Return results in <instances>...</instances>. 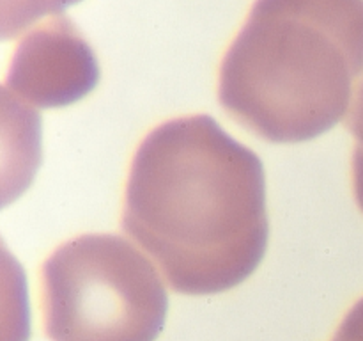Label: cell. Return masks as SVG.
<instances>
[{"instance_id":"1","label":"cell","mask_w":363,"mask_h":341,"mask_svg":"<svg viewBox=\"0 0 363 341\" xmlns=\"http://www.w3.org/2000/svg\"><path fill=\"white\" fill-rule=\"evenodd\" d=\"M123 229L177 293L233 290L268 247L264 167L209 116L167 121L135 153Z\"/></svg>"},{"instance_id":"2","label":"cell","mask_w":363,"mask_h":341,"mask_svg":"<svg viewBox=\"0 0 363 341\" xmlns=\"http://www.w3.org/2000/svg\"><path fill=\"white\" fill-rule=\"evenodd\" d=\"M363 67V0H255L222 60L218 99L275 144L307 142L344 117Z\"/></svg>"},{"instance_id":"3","label":"cell","mask_w":363,"mask_h":341,"mask_svg":"<svg viewBox=\"0 0 363 341\" xmlns=\"http://www.w3.org/2000/svg\"><path fill=\"white\" fill-rule=\"evenodd\" d=\"M52 341H156L169 297L155 265L117 234H82L43 265Z\"/></svg>"},{"instance_id":"4","label":"cell","mask_w":363,"mask_h":341,"mask_svg":"<svg viewBox=\"0 0 363 341\" xmlns=\"http://www.w3.org/2000/svg\"><path fill=\"white\" fill-rule=\"evenodd\" d=\"M94 52L64 14L50 16L25 32L11 59L4 94L28 107H66L96 87Z\"/></svg>"},{"instance_id":"5","label":"cell","mask_w":363,"mask_h":341,"mask_svg":"<svg viewBox=\"0 0 363 341\" xmlns=\"http://www.w3.org/2000/svg\"><path fill=\"white\" fill-rule=\"evenodd\" d=\"M80 0H0V34L4 41L25 34L28 28Z\"/></svg>"},{"instance_id":"6","label":"cell","mask_w":363,"mask_h":341,"mask_svg":"<svg viewBox=\"0 0 363 341\" xmlns=\"http://www.w3.org/2000/svg\"><path fill=\"white\" fill-rule=\"evenodd\" d=\"M333 341H354V340H351V337H344V336H339V334H337L335 336V340Z\"/></svg>"}]
</instances>
